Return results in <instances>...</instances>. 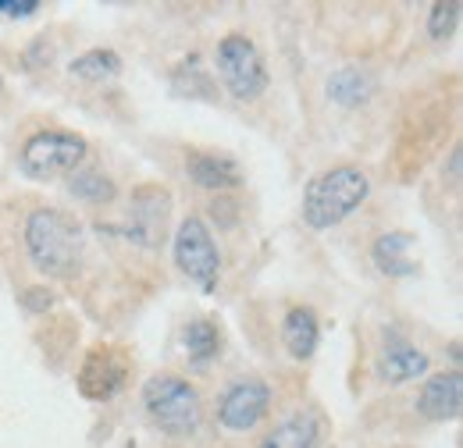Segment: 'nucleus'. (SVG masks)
<instances>
[{"mask_svg": "<svg viewBox=\"0 0 463 448\" xmlns=\"http://www.w3.org/2000/svg\"><path fill=\"white\" fill-rule=\"evenodd\" d=\"M25 249H29V260L43 275L71 278L79 271L82 249H86L82 224L75 221L71 214L58 210V207H40L25 221Z\"/></svg>", "mask_w": 463, "mask_h": 448, "instance_id": "f257e3e1", "label": "nucleus"}, {"mask_svg": "<svg viewBox=\"0 0 463 448\" xmlns=\"http://www.w3.org/2000/svg\"><path fill=\"white\" fill-rule=\"evenodd\" d=\"M367 192H371V182L360 168L343 164V168L325 171L303 192V221L317 231L335 228L367 200Z\"/></svg>", "mask_w": 463, "mask_h": 448, "instance_id": "f03ea898", "label": "nucleus"}, {"mask_svg": "<svg viewBox=\"0 0 463 448\" xmlns=\"http://www.w3.org/2000/svg\"><path fill=\"white\" fill-rule=\"evenodd\" d=\"M143 409L150 424L172 438H185L200 427V395L178 374H157L143 385Z\"/></svg>", "mask_w": 463, "mask_h": 448, "instance_id": "7ed1b4c3", "label": "nucleus"}, {"mask_svg": "<svg viewBox=\"0 0 463 448\" xmlns=\"http://www.w3.org/2000/svg\"><path fill=\"white\" fill-rule=\"evenodd\" d=\"M86 154H90V146L82 135L51 128V132H36L25 139V146L18 154V168L36 182H51L61 174H71L86 161Z\"/></svg>", "mask_w": 463, "mask_h": 448, "instance_id": "20e7f679", "label": "nucleus"}, {"mask_svg": "<svg viewBox=\"0 0 463 448\" xmlns=\"http://www.w3.org/2000/svg\"><path fill=\"white\" fill-rule=\"evenodd\" d=\"M214 61H218V75H222L225 89H229L235 100L250 104V100H257L268 89V64H264V57H260L257 43L250 36L229 33L218 43Z\"/></svg>", "mask_w": 463, "mask_h": 448, "instance_id": "39448f33", "label": "nucleus"}, {"mask_svg": "<svg viewBox=\"0 0 463 448\" xmlns=\"http://www.w3.org/2000/svg\"><path fill=\"white\" fill-rule=\"evenodd\" d=\"M175 264L189 281H196L203 292L218 285L222 271V253L203 218H185L175 231Z\"/></svg>", "mask_w": 463, "mask_h": 448, "instance_id": "423d86ee", "label": "nucleus"}, {"mask_svg": "<svg viewBox=\"0 0 463 448\" xmlns=\"http://www.w3.org/2000/svg\"><path fill=\"white\" fill-rule=\"evenodd\" d=\"M268 406H271V388L264 381H257V378L232 381L218 402V424L235 434H246L268 416Z\"/></svg>", "mask_w": 463, "mask_h": 448, "instance_id": "0eeeda50", "label": "nucleus"}, {"mask_svg": "<svg viewBox=\"0 0 463 448\" xmlns=\"http://www.w3.org/2000/svg\"><path fill=\"white\" fill-rule=\"evenodd\" d=\"M168 207H172V200H168L165 189H154V185L139 189V192L132 196V207H128L125 235H128L132 242L146 246V249L161 246L165 228H168Z\"/></svg>", "mask_w": 463, "mask_h": 448, "instance_id": "6e6552de", "label": "nucleus"}, {"mask_svg": "<svg viewBox=\"0 0 463 448\" xmlns=\"http://www.w3.org/2000/svg\"><path fill=\"white\" fill-rule=\"evenodd\" d=\"M128 367L115 349H93L79 370V392L93 402H108L125 388Z\"/></svg>", "mask_w": 463, "mask_h": 448, "instance_id": "1a4fd4ad", "label": "nucleus"}, {"mask_svg": "<svg viewBox=\"0 0 463 448\" xmlns=\"http://www.w3.org/2000/svg\"><path fill=\"white\" fill-rule=\"evenodd\" d=\"M460 406H463L460 370L428 378V385L417 395V413L424 420H457L460 416Z\"/></svg>", "mask_w": 463, "mask_h": 448, "instance_id": "9d476101", "label": "nucleus"}, {"mask_svg": "<svg viewBox=\"0 0 463 448\" xmlns=\"http://www.w3.org/2000/svg\"><path fill=\"white\" fill-rule=\"evenodd\" d=\"M378 374L389 385H403V381L428 374V356L420 349H413L410 341H403V338H392V341H385V349L378 356Z\"/></svg>", "mask_w": 463, "mask_h": 448, "instance_id": "9b49d317", "label": "nucleus"}, {"mask_svg": "<svg viewBox=\"0 0 463 448\" xmlns=\"http://www.w3.org/2000/svg\"><path fill=\"white\" fill-rule=\"evenodd\" d=\"M185 171L189 178L200 185V189H211V192H222V189H235L242 182V171L239 164L225 157V154H189L185 157Z\"/></svg>", "mask_w": 463, "mask_h": 448, "instance_id": "f8f14e48", "label": "nucleus"}, {"mask_svg": "<svg viewBox=\"0 0 463 448\" xmlns=\"http://www.w3.org/2000/svg\"><path fill=\"white\" fill-rule=\"evenodd\" d=\"M282 341L289 349V356L296 359H310L317 352V341H321V324H317V313L310 306H292L282 321Z\"/></svg>", "mask_w": 463, "mask_h": 448, "instance_id": "ddd939ff", "label": "nucleus"}, {"mask_svg": "<svg viewBox=\"0 0 463 448\" xmlns=\"http://www.w3.org/2000/svg\"><path fill=\"white\" fill-rule=\"evenodd\" d=\"M410 249H413V235L410 231H385L378 235L371 257L378 264L382 275H392V278H406L417 271V264L410 260Z\"/></svg>", "mask_w": 463, "mask_h": 448, "instance_id": "4468645a", "label": "nucleus"}, {"mask_svg": "<svg viewBox=\"0 0 463 448\" xmlns=\"http://www.w3.org/2000/svg\"><path fill=\"white\" fill-rule=\"evenodd\" d=\"M260 448H321V424L314 413H292L271 434H264Z\"/></svg>", "mask_w": 463, "mask_h": 448, "instance_id": "2eb2a0df", "label": "nucleus"}, {"mask_svg": "<svg viewBox=\"0 0 463 448\" xmlns=\"http://www.w3.org/2000/svg\"><path fill=\"white\" fill-rule=\"evenodd\" d=\"M371 97H374V75L371 71L353 68V64L332 71V79H328V100H335L339 107H360Z\"/></svg>", "mask_w": 463, "mask_h": 448, "instance_id": "dca6fc26", "label": "nucleus"}, {"mask_svg": "<svg viewBox=\"0 0 463 448\" xmlns=\"http://www.w3.org/2000/svg\"><path fill=\"white\" fill-rule=\"evenodd\" d=\"M68 192L82 203H93V207H104L118 196V185L111 182V174L97 168H75L68 174Z\"/></svg>", "mask_w": 463, "mask_h": 448, "instance_id": "f3484780", "label": "nucleus"}, {"mask_svg": "<svg viewBox=\"0 0 463 448\" xmlns=\"http://www.w3.org/2000/svg\"><path fill=\"white\" fill-rule=\"evenodd\" d=\"M182 345H185V352H189L193 363H211L218 356V349H222V331L207 317L189 321L185 331H182Z\"/></svg>", "mask_w": 463, "mask_h": 448, "instance_id": "a211bd4d", "label": "nucleus"}, {"mask_svg": "<svg viewBox=\"0 0 463 448\" xmlns=\"http://www.w3.org/2000/svg\"><path fill=\"white\" fill-rule=\"evenodd\" d=\"M68 71L75 79H82V82H104V79H115L121 71V57L115 51H86V54H79L71 61Z\"/></svg>", "mask_w": 463, "mask_h": 448, "instance_id": "6ab92c4d", "label": "nucleus"}, {"mask_svg": "<svg viewBox=\"0 0 463 448\" xmlns=\"http://www.w3.org/2000/svg\"><path fill=\"white\" fill-rule=\"evenodd\" d=\"M457 22H460V4L449 0V4H435L431 14H428V36L431 40H449L457 33Z\"/></svg>", "mask_w": 463, "mask_h": 448, "instance_id": "aec40b11", "label": "nucleus"}, {"mask_svg": "<svg viewBox=\"0 0 463 448\" xmlns=\"http://www.w3.org/2000/svg\"><path fill=\"white\" fill-rule=\"evenodd\" d=\"M175 79H189L185 86H175V93H185V97H203V100H211V97H214V82H211V75H207V71H200L196 57H193L185 68H178V71H175Z\"/></svg>", "mask_w": 463, "mask_h": 448, "instance_id": "412c9836", "label": "nucleus"}, {"mask_svg": "<svg viewBox=\"0 0 463 448\" xmlns=\"http://www.w3.org/2000/svg\"><path fill=\"white\" fill-rule=\"evenodd\" d=\"M22 306H25L29 313H43V310L54 306V295H51L47 288H25V292H22Z\"/></svg>", "mask_w": 463, "mask_h": 448, "instance_id": "4be33fe9", "label": "nucleus"}, {"mask_svg": "<svg viewBox=\"0 0 463 448\" xmlns=\"http://www.w3.org/2000/svg\"><path fill=\"white\" fill-rule=\"evenodd\" d=\"M40 11V0H0V14L4 18H29Z\"/></svg>", "mask_w": 463, "mask_h": 448, "instance_id": "5701e85b", "label": "nucleus"}, {"mask_svg": "<svg viewBox=\"0 0 463 448\" xmlns=\"http://www.w3.org/2000/svg\"><path fill=\"white\" fill-rule=\"evenodd\" d=\"M449 182L453 185L460 182V146H453V154H449Z\"/></svg>", "mask_w": 463, "mask_h": 448, "instance_id": "b1692460", "label": "nucleus"}, {"mask_svg": "<svg viewBox=\"0 0 463 448\" xmlns=\"http://www.w3.org/2000/svg\"><path fill=\"white\" fill-rule=\"evenodd\" d=\"M0 89H4V79H0Z\"/></svg>", "mask_w": 463, "mask_h": 448, "instance_id": "393cba45", "label": "nucleus"}]
</instances>
